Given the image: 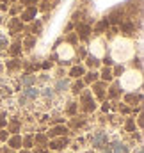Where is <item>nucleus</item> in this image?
Instances as JSON below:
<instances>
[{
  "mask_svg": "<svg viewBox=\"0 0 144 153\" xmlns=\"http://www.w3.org/2000/svg\"><path fill=\"white\" fill-rule=\"evenodd\" d=\"M132 43L126 39H117L114 43V59L116 61H126L132 55Z\"/></svg>",
  "mask_w": 144,
  "mask_h": 153,
  "instance_id": "obj_1",
  "label": "nucleus"
},
{
  "mask_svg": "<svg viewBox=\"0 0 144 153\" xmlns=\"http://www.w3.org/2000/svg\"><path fill=\"white\" fill-rule=\"evenodd\" d=\"M121 84H123V87H126V89H134L135 85L141 84V75L135 73V71H128L126 75L121 78Z\"/></svg>",
  "mask_w": 144,
  "mask_h": 153,
  "instance_id": "obj_2",
  "label": "nucleus"
},
{
  "mask_svg": "<svg viewBox=\"0 0 144 153\" xmlns=\"http://www.w3.org/2000/svg\"><path fill=\"white\" fill-rule=\"evenodd\" d=\"M103 141H107V135H105V134H98V135H94L93 144H94V146H100V143H103Z\"/></svg>",
  "mask_w": 144,
  "mask_h": 153,
  "instance_id": "obj_3",
  "label": "nucleus"
},
{
  "mask_svg": "<svg viewBox=\"0 0 144 153\" xmlns=\"http://www.w3.org/2000/svg\"><path fill=\"white\" fill-rule=\"evenodd\" d=\"M71 55H73V50L70 48V46L64 45V46L61 48V57H71Z\"/></svg>",
  "mask_w": 144,
  "mask_h": 153,
  "instance_id": "obj_4",
  "label": "nucleus"
},
{
  "mask_svg": "<svg viewBox=\"0 0 144 153\" xmlns=\"http://www.w3.org/2000/svg\"><path fill=\"white\" fill-rule=\"evenodd\" d=\"M94 48H93V52L96 53V55H102L103 53V48H102V41H94V45H93Z\"/></svg>",
  "mask_w": 144,
  "mask_h": 153,
  "instance_id": "obj_5",
  "label": "nucleus"
},
{
  "mask_svg": "<svg viewBox=\"0 0 144 153\" xmlns=\"http://www.w3.org/2000/svg\"><path fill=\"white\" fill-rule=\"evenodd\" d=\"M112 152H114V153H125V152H126V148H125L123 144L116 143V144H114V150H112Z\"/></svg>",
  "mask_w": 144,
  "mask_h": 153,
  "instance_id": "obj_6",
  "label": "nucleus"
},
{
  "mask_svg": "<svg viewBox=\"0 0 144 153\" xmlns=\"http://www.w3.org/2000/svg\"><path fill=\"white\" fill-rule=\"evenodd\" d=\"M25 94H27V96H30V98H36L37 91H36V89H27V91H25Z\"/></svg>",
  "mask_w": 144,
  "mask_h": 153,
  "instance_id": "obj_7",
  "label": "nucleus"
},
{
  "mask_svg": "<svg viewBox=\"0 0 144 153\" xmlns=\"http://www.w3.org/2000/svg\"><path fill=\"white\" fill-rule=\"evenodd\" d=\"M71 75H73V76H78V75H82V70H80V68H75V70L71 71Z\"/></svg>",
  "mask_w": 144,
  "mask_h": 153,
  "instance_id": "obj_8",
  "label": "nucleus"
},
{
  "mask_svg": "<svg viewBox=\"0 0 144 153\" xmlns=\"http://www.w3.org/2000/svg\"><path fill=\"white\" fill-rule=\"evenodd\" d=\"M11 144H13V146H18V144H20V139H13Z\"/></svg>",
  "mask_w": 144,
  "mask_h": 153,
  "instance_id": "obj_9",
  "label": "nucleus"
},
{
  "mask_svg": "<svg viewBox=\"0 0 144 153\" xmlns=\"http://www.w3.org/2000/svg\"><path fill=\"white\" fill-rule=\"evenodd\" d=\"M23 82H25V84H30V82H32V76H25V80H23Z\"/></svg>",
  "mask_w": 144,
  "mask_h": 153,
  "instance_id": "obj_10",
  "label": "nucleus"
},
{
  "mask_svg": "<svg viewBox=\"0 0 144 153\" xmlns=\"http://www.w3.org/2000/svg\"><path fill=\"white\" fill-rule=\"evenodd\" d=\"M103 78H107L108 80V78H110V71H103Z\"/></svg>",
  "mask_w": 144,
  "mask_h": 153,
  "instance_id": "obj_11",
  "label": "nucleus"
},
{
  "mask_svg": "<svg viewBox=\"0 0 144 153\" xmlns=\"http://www.w3.org/2000/svg\"><path fill=\"white\" fill-rule=\"evenodd\" d=\"M0 125H4V119H0Z\"/></svg>",
  "mask_w": 144,
  "mask_h": 153,
  "instance_id": "obj_12",
  "label": "nucleus"
}]
</instances>
